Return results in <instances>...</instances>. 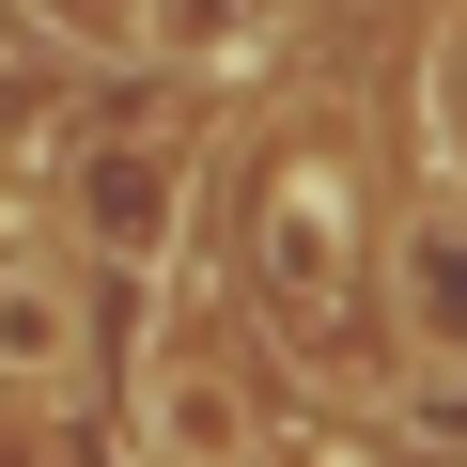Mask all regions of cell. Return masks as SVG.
<instances>
[{"instance_id": "6da1fadb", "label": "cell", "mask_w": 467, "mask_h": 467, "mask_svg": "<svg viewBox=\"0 0 467 467\" xmlns=\"http://www.w3.org/2000/svg\"><path fill=\"white\" fill-rule=\"evenodd\" d=\"M358 265H374V187L343 140H281L250 171V296L281 327H343L358 312Z\"/></svg>"}, {"instance_id": "277c9868", "label": "cell", "mask_w": 467, "mask_h": 467, "mask_svg": "<svg viewBox=\"0 0 467 467\" xmlns=\"http://www.w3.org/2000/svg\"><path fill=\"white\" fill-rule=\"evenodd\" d=\"M389 312H405V358H467V202H420L389 234Z\"/></svg>"}, {"instance_id": "8992f818", "label": "cell", "mask_w": 467, "mask_h": 467, "mask_svg": "<svg viewBox=\"0 0 467 467\" xmlns=\"http://www.w3.org/2000/svg\"><path fill=\"white\" fill-rule=\"evenodd\" d=\"M405 436L467 451V358H420V389H405Z\"/></svg>"}, {"instance_id": "3957f363", "label": "cell", "mask_w": 467, "mask_h": 467, "mask_svg": "<svg viewBox=\"0 0 467 467\" xmlns=\"http://www.w3.org/2000/svg\"><path fill=\"white\" fill-rule=\"evenodd\" d=\"M78 358H94L78 265H47V250L0 234V389H78Z\"/></svg>"}, {"instance_id": "5b68a950", "label": "cell", "mask_w": 467, "mask_h": 467, "mask_svg": "<svg viewBox=\"0 0 467 467\" xmlns=\"http://www.w3.org/2000/svg\"><path fill=\"white\" fill-rule=\"evenodd\" d=\"M140 451H156V467H250V405H234V374L156 358V374H140Z\"/></svg>"}, {"instance_id": "7a4b0ae2", "label": "cell", "mask_w": 467, "mask_h": 467, "mask_svg": "<svg viewBox=\"0 0 467 467\" xmlns=\"http://www.w3.org/2000/svg\"><path fill=\"white\" fill-rule=\"evenodd\" d=\"M187 187H202V156H187V140H156V125H125V140H78V234H94L109 265H156V250H171Z\"/></svg>"}]
</instances>
